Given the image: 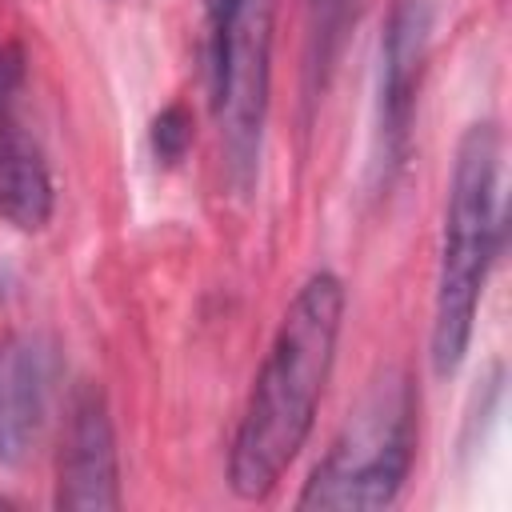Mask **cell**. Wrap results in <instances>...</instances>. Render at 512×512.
<instances>
[{
    "label": "cell",
    "instance_id": "cell-1",
    "mask_svg": "<svg viewBox=\"0 0 512 512\" xmlns=\"http://www.w3.org/2000/svg\"><path fill=\"white\" fill-rule=\"evenodd\" d=\"M344 324V284L332 272H316L300 284L280 316L268 356L252 380L240 428L228 452V484L240 500H264L288 464L300 456L316 404L324 396L336 340Z\"/></svg>",
    "mask_w": 512,
    "mask_h": 512
},
{
    "label": "cell",
    "instance_id": "cell-11",
    "mask_svg": "<svg viewBox=\"0 0 512 512\" xmlns=\"http://www.w3.org/2000/svg\"><path fill=\"white\" fill-rule=\"evenodd\" d=\"M16 84H20V52L4 48V52H0V104L12 96Z\"/></svg>",
    "mask_w": 512,
    "mask_h": 512
},
{
    "label": "cell",
    "instance_id": "cell-10",
    "mask_svg": "<svg viewBox=\"0 0 512 512\" xmlns=\"http://www.w3.org/2000/svg\"><path fill=\"white\" fill-rule=\"evenodd\" d=\"M192 136H196V124H192V112L184 104L160 108L152 128H148V140H152V152L160 164H180L184 152L192 148Z\"/></svg>",
    "mask_w": 512,
    "mask_h": 512
},
{
    "label": "cell",
    "instance_id": "cell-2",
    "mask_svg": "<svg viewBox=\"0 0 512 512\" xmlns=\"http://www.w3.org/2000/svg\"><path fill=\"white\" fill-rule=\"evenodd\" d=\"M500 148V128L492 120L468 124L456 144L428 336L436 376H452L460 368L472 344L484 280L500 248Z\"/></svg>",
    "mask_w": 512,
    "mask_h": 512
},
{
    "label": "cell",
    "instance_id": "cell-9",
    "mask_svg": "<svg viewBox=\"0 0 512 512\" xmlns=\"http://www.w3.org/2000/svg\"><path fill=\"white\" fill-rule=\"evenodd\" d=\"M356 16V0H304V92L320 96Z\"/></svg>",
    "mask_w": 512,
    "mask_h": 512
},
{
    "label": "cell",
    "instance_id": "cell-8",
    "mask_svg": "<svg viewBox=\"0 0 512 512\" xmlns=\"http://www.w3.org/2000/svg\"><path fill=\"white\" fill-rule=\"evenodd\" d=\"M52 172L40 144L16 124L0 120V216L24 232H36L52 220Z\"/></svg>",
    "mask_w": 512,
    "mask_h": 512
},
{
    "label": "cell",
    "instance_id": "cell-6",
    "mask_svg": "<svg viewBox=\"0 0 512 512\" xmlns=\"http://www.w3.org/2000/svg\"><path fill=\"white\" fill-rule=\"evenodd\" d=\"M60 508H120V464L108 400L96 384H80L68 400L60 468H56Z\"/></svg>",
    "mask_w": 512,
    "mask_h": 512
},
{
    "label": "cell",
    "instance_id": "cell-12",
    "mask_svg": "<svg viewBox=\"0 0 512 512\" xmlns=\"http://www.w3.org/2000/svg\"><path fill=\"white\" fill-rule=\"evenodd\" d=\"M232 8V0H204V12H208V24L216 28L220 20H224V12Z\"/></svg>",
    "mask_w": 512,
    "mask_h": 512
},
{
    "label": "cell",
    "instance_id": "cell-7",
    "mask_svg": "<svg viewBox=\"0 0 512 512\" xmlns=\"http://www.w3.org/2000/svg\"><path fill=\"white\" fill-rule=\"evenodd\" d=\"M60 380L56 344L40 332H12L0 340V464H20L48 420Z\"/></svg>",
    "mask_w": 512,
    "mask_h": 512
},
{
    "label": "cell",
    "instance_id": "cell-5",
    "mask_svg": "<svg viewBox=\"0 0 512 512\" xmlns=\"http://www.w3.org/2000/svg\"><path fill=\"white\" fill-rule=\"evenodd\" d=\"M436 0H392L380 36V76H376V180L388 184L412 144V120L420 84L432 52Z\"/></svg>",
    "mask_w": 512,
    "mask_h": 512
},
{
    "label": "cell",
    "instance_id": "cell-3",
    "mask_svg": "<svg viewBox=\"0 0 512 512\" xmlns=\"http://www.w3.org/2000/svg\"><path fill=\"white\" fill-rule=\"evenodd\" d=\"M416 456V392L400 368L380 372L312 468L300 508L364 512L400 496Z\"/></svg>",
    "mask_w": 512,
    "mask_h": 512
},
{
    "label": "cell",
    "instance_id": "cell-4",
    "mask_svg": "<svg viewBox=\"0 0 512 512\" xmlns=\"http://www.w3.org/2000/svg\"><path fill=\"white\" fill-rule=\"evenodd\" d=\"M280 0H232L212 28V84L224 172L236 192H248L260 168V140L272 88V40Z\"/></svg>",
    "mask_w": 512,
    "mask_h": 512
}]
</instances>
